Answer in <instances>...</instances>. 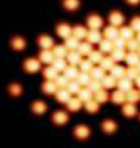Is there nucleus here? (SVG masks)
<instances>
[{
	"label": "nucleus",
	"instance_id": "f257e3e1",
	"mask_svg": "<svg viewBox=\"0 0 140 148\" xmlns=\"http://www.w3.org/2000/svg\"><path fill=\"white\" fill-rule=\"evenodd\" d=\"M73 135H74V138L84 141V140H88L91 136V128H90L88 125H78V126L73 130Z\"/></svg>",
	"mask_w": 140,
	"mask_h": 148
},
{
	"label": "nucleus",
	"instance_id": "f03ea898",
	"mask_svg": "<svg viewBox=\"0 0 140 148\" xmlns=\"http://www.w3.org/2000/svg\"><path fill=\"white\" fill-rule=\"evenodd\" d=\"M41 64H42V62H41L39 59L29 57V59L24 61V69H26V73L34 74V73H37V71H41Z\"/></svg>",
	"mask_w": 140,
	"mask_h": 148
},
{
	"label": "nucleus",
	"instance_id": "7ed1b4c3",
	"mask_svg": "<svg viewBox=\"0 0 140 148\" xmlns=\"http://www.w3.org/2000/svg\"><path fill=\"white\" fill-rule=\"evenodd\" d=\"M86 25H88V29H93V30H100V29H103L101 15H96V14L90 15V17L86 18Z\"/></svg>",
	"mask_w": 140,
	"mask_h": 148
},
{
	"label": "nucleus",
	"instance_id": "20e7f679",
	"mask_svg": "<svg viewBox=\"0 0 140 148\" xmlns=\"http://www.w3.org/2000/svg\"><path fill=\"white\" fill-rule=\"evenodd\" d=\"M121 113H123L125 118H133V116L139 114V110H137V106H135L133 103L125 101L123 104H121Z\"/></svg>",
	"mask_w": 140,
	"mask_h": 148
},
{
	"label": "nucleus",
	"instance_id": "39448f33",
	"mask_svg": "<svg viewBox=\"0 0 140 148\" xmlns=\"http://www.w3.org/2000/svg\"><path fill=\"white\" fill-rule=\"evenodd\" d=\"M101 130H103V133H106V135H113V133L118 130V125H117L115 120L106 118V120L101 121Z\"/></svg>",
	"mask_w": 140,
	"mask_h": 148
},
{
	"label": "nucleus",
	"instance_id": "423d86ee",
	"mask_svg": "<svg viewBox=\"0 0 140 148\" xmlns=\"http://www.w3.org/2000/svg\"><path fill=\"white\" fill-rule=\"evenodd\" d=\"M68 121H69V114H68L64 110H59V111H56V113L52 114V123L57 125V126H63V125H66Z\"/></svg>",
	"mask_w": 140,
	"mask_h": 148
},
{
	"label": "nucleus",
	"instance_id": "0eeeda50",
	"mask_svg": "<svg viewBox=\"0 0 140 148\" xmlns=\"http://www.w3.org/2000/svg\"><path fill=\"white\" fill-rule=\"evenodd\" d=\"M108 20H110V25L121 27L123 22H125V15H123L121 12H118V10H115V12H112V14L108 15Z\"/></svg>",
	"mask_w": 140,
	"mask_h": 148
},
{
	"label": "nucleus",
	"instance_id": "6e6552de",
	"mask_svg": "<svg viewBox=\"0 0 140 148\" xmlns=\"http://www.w3.org/2000/svg\"><path fill=\"white\" fill-rule=\"evenodd\" d=\"M54 59H56V57H54L52 49H42L41 54H39V61H41L42 64H46V66H51Z\"/></svg>",
	"mask_w": 140,
	"mask_h": 148
},
{
	"label": "nucleus",
	"instance_id": "1a4fd4ad",
	"mask_svg": "<svg viewBox=\"0 0 140 148\" xmlns=\"http://www.w3.org/2000/svg\"><path fill=\"white\" fill-rule=\"evenodd\" d=\"M81 59H83V56L78 52V49L68 51V56H66V61H68V64H71V66H78L79 62H81Z\"/></svg>",
	"mask_w": 140,
	"mask_h": 148
},
{
	"label": "nucleus",
	"instance_id": "9d476101",
	"mask_svg": "<svg viewBox=\"0 0 140 148\" xmlns=\"http://www.w3.org/2000/svg\"><path fill=\"white\" fill-rule=\"evenodd\" d=\"M56 34L59 37H63V39H66V37H69L71 34H73V27L69 25V24H66V22H63V24H59L56 27Z\"/></svg>",
	"mask_w": 140,
	"mask_h": 148
},
{
	"label": "nucleus",
	"instance_id": "9b49d317",
	"mask_svg": "<svg viewBox=\"0 0 140 148\" xmlns=\"http://www.w3.org/2000/svg\"><path fill=\"white\" fill-rule=\"evenodd\" d=\"M54 96H56V101H57V103H63V104H66V103L71 99V96H73V94L68 91L66 88H59Z\"/></svg>",
	"mask_w": 140,
	"mask_h": 148
},
{
	"label": "nucleus",
	"instance_id": "f8f14e48",
	"mask_svg": "<svg viewBox=\"0 0 140 148\" xmlns=\"http://www.w3.org/2000/svg\"><path fill=\"white\" fill-rule=\"evenodd\" d=\"M117 88L118 89H121V91H130L132 88H133V81H132L130 77H127V76H123V77H120L118 81H117Z\"/></svg>",
	"mask_w": 140,
	"mask_h": 148
},
{
	"label": "nucleus",
	"instance_id": "ddd939ff",
	"mask_svg": "<svg viewBox=\"0 0 140 148\" xmlns=\"http://www.w3.org/2000/svg\"><path fill=\"white\" fill-rule=\"evenodd\" d=\"M66 106H68V110L69 111H73V113H76V111H79L81 110V108H83L84 104H83V101H81V99H79V98H78V96H71V99H69V101L66 103Z\"/></svg>",
	"mask_w": 140,
	"mask_h": 148
},
{
	"label": "nucleus",
	"instance_id": "4468645a",
	"mask_svg": "<svg viewBox=\"0 0 140 148\" xmlns=\"http://www.w3.org/2000/svg\"><path fill=\"white\" fill-rule=\"evenodd\" d=\"M101 39H103V36H101L100 30H93V29H90V30H88V36H86L84 40H88V42H91V44H100Z\"/></svg>",
	"mask_w": 140,
	"mask_h": 148
},
{
	"label": "nucleus",
	"instance_id": "2eb2a0df",
	"mask_svg": "<svg viewBox=\"0 0 140 148\" xmlns=\"http://www.w3.org/2000/svg\"><path fill=\"white\" fill-rule=\"evenodd\" d=\"M110 101H113L115 104H123L127 101V92L121 91V89H117L113 94H110Z\"/></svg>",
	"mask_w": 140,
	"mask_h": 148
},
{
	"label": "nucleus",
	"instance_id": "dca6fc26",
	"mask_svg": "<svg viewBox=\"0 0 140 148\" xmlns=\"http://www.w3.org/2000/svg\"><path fill=\"white\" fill-rule=\"evenodd\" d=\"M117 81H118V79H117L113 74H105L103 79H101V84H103L105 89H113V88L117 86Z\"/></svg>",
	"mask_w": 140,
	"mask_h": 148
},
{
	"label": "nucleus",
	"instance_id": "f3484780",
	"mask_svg": "<svg viewBox=\"0 0 140 148\" xmlns=\"http://www.w3.org/2000/svg\"><path fill=\"white\" fill-rule=\"evenodd\" d=\"M118 36L123 37L125 40H130V39L135 37V30H133L130 25H121V27L118 29Z\"/></svg>",
	"mask_w": 140,
	"mask_h": 148
},
{
	"label": "nucleus",
	"instance_id": "a211bd4d",
	"mask_svg": "<svg viewBox=\"0 0 140 148\" xmlns=\"http://www.w3.org/2000/svg\"><path fill=\"white\" fill-rule=\"evenodd\" d=\"M37 44L41 46V49H52L54 47V40H52V37H49L44 34V36H39Z\"/></svg>",
	"mask_w": 140,
	"mask_h": 148
},
{
	"label": "nucleus",
	"instance_id": "6ab92c4d",
	"mask_svg": "<svg viewBox=\"0 0 140 148\" xmlns=\"http://www.w3.org/2000/svg\"><path fill=\"white\" fill-rule=\"evenodd\" d=\"M76 96H78V98L83 101V104H84V103H88L90 99H93V91H91L88 86H84V88H81V89H79V92H78Z\"/></svg>",
	"mask_w": 140,
	"mask_h": 148
},
{
	"label": "nucleus",
	"instance_id": "aec40b11",
	"mask_svg": "<svg viewBox=\"0 0 140 148\" xmlns=\"http://www.w3.org/2000/svg\"><path fill=\"white\" fill-rule=\"evenodd\" d=\"M98 46H100V51H101L103 54H110L113 49H115V44H113V40H110V39H105V37L101 39V42H100Z\"/></svg>",
	"mask_w": 140,
	"mask_h": 148
},
{
	"label": "nucleus",
	"instance_id": "412c9836",
	"mask_svg": "<svg viewBox=\"0 0 140 148\" xmlns=\"http://www.w3.org/2000/svg\"><path fill=\"white\" fill-rule=\"evenodd\" d=\"M93 99H94V101H98L100 104H103V103L110 101V94H108V91H106L105 88H101L100 91H96L93 94Z\"/></svg>",
	"mask_w": 140,
	"mask_h": 148
},
{
	"label": "nucleus",
	"instance_id": "4be33fe9",
	"mask_svg": "<svg viewBox=\"0 0 140 148\" xmlns=\"http://www.w3.org/2000/svg\"><path fill=\"white\" fill-rule=\"evenodd\" d=\"M103 37L105 39H110V40H115L118 37V27L115 25H108V27L103 29Z\"/></svg>",
	"mask_w": 140,
	"mask_h": 148
},
{
	"label": "nucleus",
	"instance_id": "5701e85b",
	"mask_svg": "<svg viewBox=\"0 0 140 148\" xmlns=\"http://www.w3.org/2000/svg\"><path fill=\"white\" fill-rule=\"evenodd\" d=\"M10 47H12L14 51H22V49L26 47V39L20 37V36L12 37V40H10Z\"/></svg>",
	"mask_w": 140,
	"mask_h": 148
},
{
	"label": "nucleus",
	"instance_id": "b1692460",
	"mask_svg": "<svg viewBox=\"0 0 140 148\" xmlns=\"http://www.w3.org/2000/svg\"><path fill=\"white\" fill-rule=\"evenodd\" d=\"M57 89L59 88H57V84L52 79H46V83L42 84V92H46V94H56Z\"/></svg>",
	"mask_w": 140,
	"mask_h": 148
},
{
	"label": "nucleus",
	"instance_id": "393cba45",
	"mask_svg": "<svg viewBox=\"0 0 140 148\" xmlns=\"http://www.w3.org/2000/svg\"><path fill=\"white\" fill-rule=\"evenodd\" d=\"M110 56H112V59L115 62L125 61V57H127V49H117V47H115L112 52H110Z\"/></svg>",
	"mask_w": 140,
	"mask_h": 148
},
{
	"label": "nucleus",
	"instance_id": "a878e982",
	"mask_svg": "<svg viewBox=\"0 0 140 148\" xmlns=\"http://www.w3.org/2000/svg\"><path fill=\"white\" fill-rule=\"evenodd\" d=\"M63 74H64V76L68 77V79H69V81H73V79H76V76L79 74V69H78V66L68 64V67H66L64 71H63Z\"/></svg>",
	"mask_w": 140,
	"mask_h": 148
},
{
	"label": "nucleus",
	"instance_id": "bb28decb",
	"mask_svg": "<svg viewBox=\"0 0 140 148\" xmlns=\"http://www.w3.org/2000/svg\"><path fill=\"white\" fill-rule=\"evenodd\" d=\"M52 67L56 69L57 73H63L66 67H68V61H66V57H56L54 61H52Z\"/></svg>",
	"mask_w": 140,
	"mask_h": 148
},
{
	"label": "nucleus",
	"instance_id": "cd10ccee",
	"mask_svg": "<svg viewBox=\"0 0 140 148\" xmlns=\"http://www.w3.org/2000/svg\"><path fill=\"white\" fill-rule=\"evenodd\" d=\"M30 110L34 114H44L47 110V104L44 101H34L32 103V106H30Z\"/></svg>",
	"mask_w": 140,
	"mask_h": 148
},
{
	"label": "nucleus",
	"instance_id": "c85d7f7f",
	"mask_svg": "<svg viewBox=\"0 0 140 148\" xmlns=\"http://www.w3.org/2000/svg\"><path fill=\"white\" fill-rule=\"evenodd\" d=\"M76 81L84 88V86H90V83L93 81V77H91V74L90 73H81V71H79V74L76 76Z\"/></svg>",
	"mask_w": 140,
	"mask_h": 148
},
{
	"label": "nucleus",
	"instance_id": "c756f323",
	"mask_svg": "<svg viewBox=\"0 0 140 148\" xmlns=\"http://www.w3.org/2000/svg\"><path fill=\"white\" fill-rule=\"evenodd\" d=\"M73 36H74L76 39H79V40H83V39H86V36H88V29L84 27V25H74V27H73Z\"/></svg>",
	"mask_w": 140,
	"mask_h": 148
},
{
	"label": "nucleus",
	"instance_id": "7c9ffc66",
	"mask_svg": "<svg viewBox=\"0 0 140 148\" xmlns=\"http://www.w3.org/2000/svg\"><path fill=\"white\" fill-rule=\"evenodd\" d=\"M127 101H128V103H133V104H137V103L140 101V89L132 88L130 91H127Z\"/></svg>",
	"mask_w": 140,
	"mask_h": 148
},
{
	"label": "nucleus",
	"instance_id": "2f4dec72",
	"mask_svg": "<svg viewBox=\"0 0 140 148\" xmlns=\"http://www.w3.org/2000/svg\"><path fill=\"white\" fill-rule=\"evenodd\" d=\"M91 51H93V44H91V42H88V40H86V42H79V46H78V52L83 56V57L84 56H90Z\"/></svg>",
	"mask_w": 140,
	"mask_h": 148
},
{
	"label": "nucleus",
	"instance_id": "473e14b6",
	"mask_svg": "<svg viewBox=\"0 0 140 148\" xmlns=\"http://www.w3.org/2000/svg\"><path fill=\"white\" fill-rule=\"evenodd\" d=\"M64 46L68 47V51L78 49V46H79V39H76V37L71 34L69 37H66V39H64Z\"/></svg>",
	"mask_w": 140,
	"mask_h": 148
},
{
	"label": "nucleus",
	"instance_id": "72a5a7b5",
	"mask_svg": "<svg viewBox=\"0 0 140 148\" xmlns=\"http://www.w3.org/2000/svg\"><path fill=\"white\" fill-rule=\"evenodd\" d=\"M84 110L88 111L90 114H96L98 110H100V103L94 101V99H90L88 103H84Z\"/></svg>",
	"mask_w": 140,
	"mask_h": 148
},
{
	"label": "nucleus",
	"instance_id": "f704fd0d",
	"mask_svg": "<svg viewBox=\"0 0 140 148\" xmlns=\"http://www.w3.org/2000/svg\"><path fill=\"white\" fill-rule=\"evenodd\" d=\"M93 67H94V64L88 59V57H86V59H81V62L78 64V69H79L81 73H90Z\"/></svg>",
	"mask_w": 140,
	"mask_h": 148
},
{
	"label": "nucleus",
	"instance_id": "c9c22d12",
	"mask_svg": "<svg viewBox=\"0 0 140 148\" xmlns=\"http://www.w3.org/2000/svg\"><path fill=\"white\" fill-rule=\"evenodd\" d=\"M79 0H63V7L66 10H69V12H74V10L79 9Z\"/></svg>",
	"mask_w": 140,
	"mask_h": 148
},
{
	"label": "nucleus",
	"instance_id": "e433bc0d",
	"mask_svg": "<svg viewBox=\"0 0 140 148\" xmlns=\"http://www.w3.org/2000/svg\"><path fill=\"white\" fill-rule=\"evenodd\" d=\"M103 57H105V56H103V52L100 51V49H98V51H94V49H93V51L90 52V56H88V59H90L93 64H100Z\"/></svg>",
	"mask_w": 140,
	"mask_h": 148
},
{
	"label": "nucleus",
	"instance_id": "4c0bfd02",
	"mask_svg": "<svg viewBox=\"0 0 140 148\" xmlns=\"http://www.w3.org/2000/svg\"><path fill=\"white\" fill-rule=\"evenodd\" d=\"M110 74H113L117 79H120V77H123V76L127 74V67H121V66L115 64L112 69H110Z\"/></svg>",
	"mask_w": 140,
	"mask_h": 148
},
{
	"label": "nucleus",
	"instance_id": "58836bf2",
	"mask_svg": "<svg viewBox=\"0 0 140 148\" xmlns=\"http://www.w3.org/2000/svg\"><path fill=\"white\" fill-rule=\"evenodd\" d=\"M127 64L128 66H137L140 62V56L139 52H127V57H125Z\"/></svg>",
	"mask_w": 140,
	"mask_h": 148
},
{
	"label": "nucleus",
	"instance_id": "ea45409f",
	"mask_svg": "<svg viewBox=\"0 0 140 148\" xmlns=\"http://www.w3.org/2000/svg\"><path fill=\"white\" fill-rule=\"evenodd\" d=\"M52 52H54V57H66L68 56V47L64 44H59V46L52 47Z\"/></svg>",
	"mask_w": 140,
	"mask_h": 148
},
{
	"label": "nucleus",
	"instance_id": "a19ab883",
	"mask_svg": "<svg viewBox=\"0 0 140 148\" xmlns=\"http://www.w3.org/2000/svg\"><path fill=\"white\" fill-rule=\"evenodd\" d=\"M90 74H91V77L93 79H98V81H101L103 79V76H105V69H103L101 66H96V67H93L91 71H90Z\"/></svg>",
	"mask_w": 140,
	"mask_h": 148
},
{
	"label": "nucleus",
	"instance_id": "79ce46f5",
	"mask_svg": "<svg viewBox=\"0 0 140 148\" xmlns=\"http://www.w3.org/2000/svg\"><path fill=\"white\" fill-rule=\"evenodd\" d=\"M98 66H101L105 71H110L113 66H115V61L112 59V56H105V57L101 59V62H100Z\"/></svg>",
	"mask_w": 140,
	"mask_h": 148
},
{
	"label": "nucleus",
	"instance_id": "37998d69",
	"mask_svg": "<svg viewBox=\"0 0 140 148\" xmlns=\"http://www.w3.org/2000/svg\"><path fill=\"white\" fill-rule=\"evenodd\" d=\"M81 88H83V86H81V84L78 83L76 79H73V81H69V83H68V86H66V89H68V91L71 92V94H78Z\"/></svg>",
	"mask_w": 140,
	"mask_h": 148
},
{
	"label": "nucleus",
	"instance_id": "c03bdc74",
	"mask_svg": "<svg viewBox=\"0 0 140 148\" xmlns=\"http://www.w3.org/2000/svg\"><path fill=\"white\" fill-rule=\"evenodd\" d=\"M22 86H20L19 83H12L9 86V92H10V96H14V98H17V96H20L22 94Z\"/></svg>",
	"mask_w": 140,
	"mask_h": 148
},
{
	"label": "nucleus",
	"instance_id": "a18cd8bd",
	"mask_svg": "<svg viewBox=\"0 0 140 148\" xmlns=\"http://www.w3.org/2000/svg\"><path fill=\"white\" fill-rule=\"evenodd\" d=\"M42 74H44V77H46V79H52V81H54V79H56V76L59 73H57L52 66H47L46 69H42Z\"/></svg>",
	"mask_w": 140,
	"mask_h": 148
},
{
	"label": "nucleus",
	"instance_id": "49530a36",
	"mask_svg": "<svg viewBox=\"0 0 140 148\" xmlns=\"http://www.w3.org/2000/svg\"><path fill=\"white\" fill-rule=\"evenodd\" d=\"M140 47V42L133 37V39H130V40H127V51L128 52H137Z\"/></svg>",
	"mask_w": 140,
	"mask_h": 148
},
{
	"label": "nucleus",
	"instance_id": "de8ad7c7",
	"mask_svg": "<svg viewBox=\"0 0 140 148\" xmlns=\"http://www.w3.org/2000/svg\"><path fill=\"white\" fill-rule=\"evenodd\" d=\"M139 74L140 73H139V69H137V66H128V67H127V74H125V76H127V77H130L132 81H135Z\"/></svg>",
	"mask_w": 140,
	"mask_h": 148
},
{
	"label": "nucleus",
	"instance_id": "09e8293b",
	"mask_svg": "<svg viewBox=\"0 0 140 148\" xmlns=\"http://www.w3.org/2000/svg\"><path fill=\"white\" fill-rule=\"evenodd\" d=\"M54 83L57 84V88H66V86H68V83H69V79L66 77L64 74H61V76L57 74V76H56V79H54Z\"/></svg>",
	"mask_w": 140,
	"mask_h": 148
},
{
	"label": "nucleus",
	"instance_id": "8fccbe9b",
	"mask_svg": "<svg viewBox=\"0 0 140 148\" xmlns=\"http://www.w3.org/2000/svg\"><path fill=\"white\" fill-rule=\"evenodd\" d=\"M88 88H90V89L93 91V94H94L96 91H100V89L103 88V84H101V81H98V79H93V81L90 83V86H88Z\"/></svg>",
	"mask_w": 140,
	"mask_h": 148
},
{
	"label": "nucleus",
	"instance_id": "3c124183",
	"mask_svg": "<svg viewBox=\"0 0 140 148\" xmlns=\"http://www.w3.org/2000/svg\"><path fill=\"white\" fill-rule=\"evenodd\" d=\"M113 44H115V47H117V49H127V40H125L123 37H120V36L113 40Z\"/></svg>",
	"mask_w": 140,
	"mask_h": 148
},
{
	"label": "nucleus",
	"instance_id": "603ef678",
	"mask_svg": "<svg viewBox=\"0 0 140 148\" xmlns=\"http://www.w3.org/2000/svg\"><path fill=\"white\" fill-rule=\"evenodd\" d=\"M130 27L135 30V32H140V17H133L130 22Z\"/></svg>",
	"mask_w": 140,
	"mask_h": 148
},
{
	"label": "nucleus",
	"instance_id": "864d4df0",
	"mask_svg": "<svg viewBox=\"0 0 140 148\" xmlns=\"http://www.w3.org/2000/svg\"><path fill=\"white\" fill-rule=\"evenodd\" d=\"M133 84L137 86V89H140V74H139V76H137V79L133 81Z\"/></svg>",
	"mask_w": 140,
	"mask_h": 148
},
{
	"label": "nucleus",
	"instance_id": "5fc2aeb1",
	"mask_svg": "<svg viewBox=\"0 0 140 148\" xmlns=\"http://www.w3.org/2000/svg\"><path fill=\"white\" fill-rule=\"evenodd\" d=\"M127 3H130V5H139L140 0H127Z\"/></svg>",
	"mask_w": 140,
	"mask_h": 148
},
{
	"label": "nucleus",
	"instance_id": "6e6d98bb",
	"mask_svg": "<svg viewBox=\"0 0 140 148\" xmlns=\"http://www.w3.org/2000/svg\"><path fill=\"white\" fill-rule=\"evenodd\" d=\"M135 39H137V40L140 42V32H137V36H135Z\"/></svg>",
	"mask_w": 140,
	"mask_h": 148
},
{
	"label": "nucleus",
	"instance_id": "4d7b16f0",
	"mask_svg": "<svg viewBox=\"0 0 140 148\" xmlns=\"http://www.w3.org/2000/svg\"><path fill=\"white\" fill-rule=\"evenodd\" d=\"M137 69H139V73H140V62H139V64H137Z\"/></svg>",
	"mask_w": 140,
	"mask_h": 148
},
{
	"label": "nucleus",
	"instance_id": "13d9d810",
	"mask_svg": "<svg viewBox=\"0 0 140 148\" xmlns=\"http://www.w3.org/2000/svg\"><path fill=\"white\" fill-rule=\"evenodd\" d=\"M137 52H139V56H140V47H139V51H137Z\"/></svg>",
	"mask_w": 140,
	"mask_h": 148
},
{
	"label": "nucleus",
	"instance_id": "bf43d9fd",
	"mask_svg": "<svg viewBox=\"0 0 140 148\" xmlns=\"http://www.w3.org/2000/svg\"><path fill=\"white\" fill-rule=\"evenodd\" d=\"M139 121H140V114H139Z\"/></svg>",
	"mask_w": 140,
	"mask_h": 148
}]
</instances>
